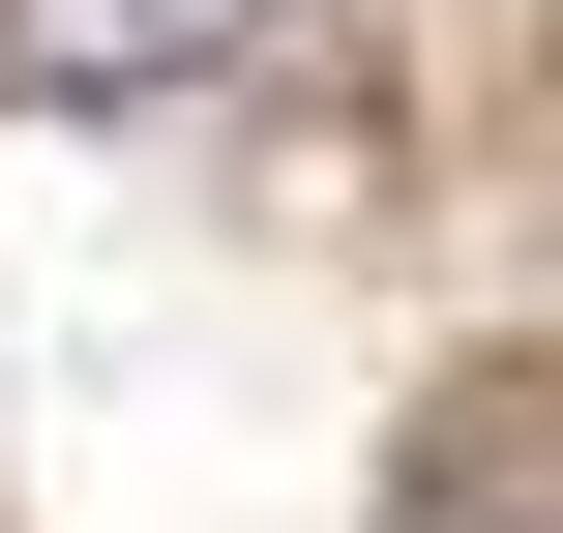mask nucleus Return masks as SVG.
I'll list each match as a JSON object with an SVG mask.
<instances>
[{
    "label": "nucleus",
    "mask_w": 563,
    "mask_h": 533,
    "mask_svg": "<svg viewBox=\"0 0 563 533\" xmlns=\"http://www.w3.org/2000/svg\"><path fill=\"white\" fill-rule=\"evenodd\" d=\"M238 30H267V0H0V59H30V89H89V119H119V89H208Z\"/></svg>",
    "instance_id": "obj_1"
}]
</instances>
